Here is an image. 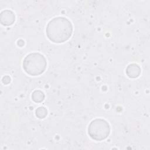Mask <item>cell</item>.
<instances>
[{"label": "cell", "mask_w": 150, "mask_h": 150, "mask_svg": "<svg viewBox=\"0 0 150 150\" xmlns=\"http://www.w3.org/2000/svg\"><path fill=\"white\" fill-rule=\"evenodd\" d=\"M73 28L71 22L63 16L55 17L47 23L46 34L47 38L53 43H62L71 37Z\"/></svg>", "instance_id": "1"}, {"label": "cell", "mask_w": 150, "mask_h": 150, "mask_svg": "<svg viewBox=\"0 0 150 150\" xmlns=\"http://www.w3.org/2000/svg\"><path fill=\"white\" fill-rule=\"evenodd\" d=\"M22 66L28 74L36 76L44 73L47 66V61L42 54L37 52L31 53L23 59Z\"/></svg>", "instance_id": "2"}, {"label": "cell", "mask_w": 150, "mask_h": 150, "mask_svg": "<svg viewBox=\"0 0 150 150\" xmlns=\"http://www.w3.org/2000/svg\"><path fill=\"white\" fill-rule=\"evenodd\" d=\"M87 131L88 134L92 139L101 141L109 136L111 129L110 124L106 120L96 118L90 123Z\"/></svg>", "instance_id": "3"}, {"label": "cell", "mask_w": 150, "mask_h": 150, "mask_svg": "<svg viewBox=\"0 0 150 150\" xmlns=\"http://www.w3.org/2000/svg\"><path fill=\"white\" fill-rule=\"evenodd\" d=\"M15 21V15L12 11L5 9L1 12L0 22L2 25L9 26L13 25Z\"/></svg>", "instance_id": "4"}, {"label": "cell", "mask_w": 150, "mask_h": 150, "mask_svg": "<svg viewBox=\"0 0 150 150\" xmlns=\"http://www.w3.org/2000/svg\"><path fill=\"white\" fill-rule=\"evenodd\" d=\"M141 72V67L136 63H131L127 66L125 70L127 76L131 79H135L139 76Z\"/></svg>", "instance_id": "5"}, {"label": "cell", "mask_w": 150, "mask_h": 150, "mask_svg": "<svg viewBox=\"0 0 150 150\" xmlns=\"http://www.w3.org/2000/svg\"><path fill=\"white\" fill-rule=\"evenodd\" d=\"M45 97L44 93L40 90H36L32 94V99L36 103L42 102L45 100Z\"/></svg>", "instance_id": "6"}, {"label": "cell", "mask_w": 150, "mask_h": 150, "mask_svg": "<svg viewBox=\"0 0 150 150\" xmlns=\"http://www.w3.org/2000/svg\"><path fill=\"white\" fill-rule=\"evenodd\" d=\"M35 115L38 118L43 119L47 115V110L44 107H39L36 109Z\"/></svg>", "instance_id": "7"}, {"label": "cell", "mask_w": 150, "mask_h": 150, "mask_svg": "<svg viewBox=\"0 0 150 150\" xmlns=\"http://www.w3.org/2000/svg\"><path fill=\"white\" fill-rule=\"evenodd\" d=\"M11 81V79L9 76H5L2 79V81L4 84H8L10 83Z\"/></svg>", "instance_id": "8"}]
</instances>
